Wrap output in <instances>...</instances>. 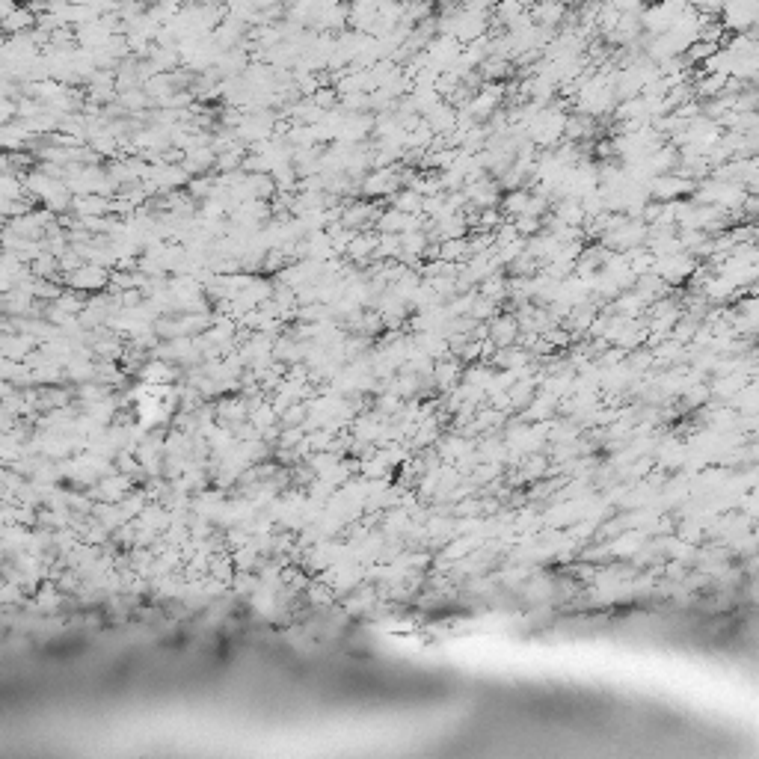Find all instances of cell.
<instances>
[{
	"label": "cell",
	"instance_id": "cell-1",
	"mask_svg": "<svg viewBox=\"0 0 759 759\" xmlns=\"http://www.w3.org/2000/svg\"><path fill=\"white\" fill-rule=\"evenodd\" d=\"M688 3H691L700 15H706V18H718L727 0H688Z\"/></svg>",
	"mask_w": 759,
	"mask_h": 759
}]
</instances>
